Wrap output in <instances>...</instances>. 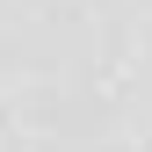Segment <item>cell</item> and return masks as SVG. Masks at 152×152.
<instances>
[{"label":"cell","mask_w":152,"mask_h":152,"mask_svg":"<svg viewBox=\"0 0 152 152\" xmlns=\"http://www.w3.org/2000/svg\"><path fill=\"white\" fill-rule=\"evenodd\" d=\"M0 152H152V0H0Z\"/></svg>","instance_id":"cell-1"}]
</instances>
